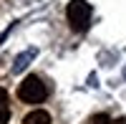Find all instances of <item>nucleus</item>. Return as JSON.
<instances>
[{
    "mask_svg": "<svg viewBox=\"0 0 126 124\" xmlns=\"http://www.w3.org/2000/svg\"><path fill=\"white\" fill-rule=\"evenodd\" d=\"M23 124H50V114L43 111V109H33V111L23 119Z\"/></svg>",
    "mask_w": 126,
    "mask_h": 124,
    "instance_id": "nucleus-3",
    "label": "nucleus"
},
{
    "mask_svg": "<svg viewBox=\"0 0 126 124\" xmlns=\"http://www.w3.org/2000/svg\"><path fill=\"white\" fill-rule=\"evenodd\" d=\"M66 15H68V23L76 33H83L91 23V5L86 0H71L68 8H66Z\"/></svg>",
    "mask_w": 126,
    "mask_h": 124,
    "instance_id": "nucleus-2",
    "label": "nucleus"
},
{
    "mask_svg": "<svg viewBox=\"0 0 126 124\" xmlns=\"http://www.w3.org/2000/svg\"><path fill=\"white\" fill-rule=\"evenodd\" d=\"M18 96H20V101H25V104H40V101L48 96V86L43 84V79H38V76H25L23 84L18 86Z\"/></svg>",
    "mask_w": 126,
    "mask_h": 124,
    "instance_id": "nucleus-1",
    "label": "nucleus"
},
{
    "mask_svg": "<svg viewBox=\"0 0 126 124\" xmlns=\"http://www.w3.org/2000/svg\"><path fill=\"white\" fill-rule=\"evenodd\" d=\"M91 124H111V119H109L106 114H96V117L91 119Z\"/></svg>",
    "mask_w": 126,
    "mask_h": 124,
    "instance_id": "nucleus-6",
    "label": "nucleus"
},
{
    "mask_svg": "<svg viewBox=\"0 0 126 124\" xmlns=\"http://www.w3.org/2000/svg\"><path fill=\"white\" fill-rule=\"evenodd\" d=\"M10 119V106H8V91L0 86V124H8Z\"/></svg>",
    "mask_w": 126,
    "mask_h": 124,
    "instance_id": "nucleus-4",
    "label": "nucleus"
},
{
    "mask_svg": "<svg viewBox=\"0 0 126 124\" xmlns=\"http://www.w3.org/2000/svg\"><path fill=\"white\" fill-rule=\"evenodd\" d=\"M30 56H35V51H28V53H23L20 58H15V66H13V71H23L25 66H28V58Z\"/></svg>",
    "mask_w": 126,
    "mask_h": 124,
    "instance_id": "nucleus-5",
    "label": "nucleus"
}]
</instances>
